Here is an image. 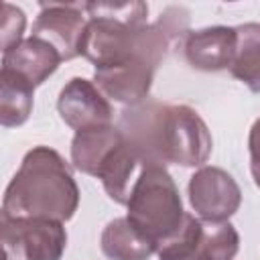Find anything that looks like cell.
<instances>
[{
  "label": "cell",
  "instance_id": "1",
  "mask_svg": "<svg viewBox=\"0 0 260 260\" xmlns=\"http://www.w3.org/2000/svg\"><path fill=\"white\" fill-rule=\"evenodd\" d=\"M116 128L142 165L203 167L213 148L205 120L185 104L144 100L126 108Z\"/></svg>",
  "mask_w": 260,
  "mask_h": 260
},
{
  "label": "cell",
  "instance_id": "2",
  "mask_svg": "<svg viewBox=\"0 0 260 260\" xmlns=\"http://www.w3.org/2000/svg\"><path fill=\"white\" fill-rule=\"evenodd\" d=\"M79 207V187L69 162L49 146L30 148L8 187L2 209L10 217L69 221Z\"/></svg>",
  "mask_w": 260,
  "mask_h": 260
},
{
  "label": "cell",
  "instance_id": "3",
  "mask_svg": "<svg viewBox=\"0 0 260 260\" xmlns=\"http://www.w3.org/2000/svg\"><path fill=\"white\" fill-rule=\"evenodd\" d=\"M126 219L144 234L156 250L183 225L185 209L171 173L162 165H142L126 201Z\"/></svg>",
  "mask_w": 260,
  "mask_h": 260
},
{
  "label": "cell",
  "instance_id": "4",
  "mask_svg": "<svg viewBox=\"0 0 260 260\" xmlns=\"http://www.w3.org/2000/svg\"><path fill=\"white\" fill-rule=\"evenodd\" d=\"M173 47L175 43L171 39L160 37L128 63L110 69H95L93 83L108 100L126 108L138 106L148 98L154 73Z\"/></svg>",
  "mask_w": 260,
  "mask_h": 260
},
{
  "label": "cell",
  "instance_id": "5",
  "mask_svg": "<svg viewBox=\"0 0 260 260\" xmlns=\"http://www.w3.org/2000/svg\"><path fill=\"white\" fill-rule=\"evenodd\" d=\"M240 250V234L230 221H201L185 213L181 230L165 242L158 260H234Z\"/></svg>",
  "mask_w": 260,
  "mask_h": 260
},
{
  "label": "cell",
  "instance_id": "6",
  "mask_svg": "<svg viewBox=\"0 0 260 260\" xmlns=\"http://www.w3.org/2000/svg\"><path fill=\"white\" fill-rule=\"evenodd\" d=\"M189 203L201 221H228L242 203L236 179L221 167H199L187 185Z\"/></svg>",
  "mask_w": 260,
  "mask_h": 260
},
{
  "label": "cell",
  "instance_id": "7",
  "mask_svg": "<svg viewBox=\"0 0 260 260\" xmlns=\"http://www.w3.org/2000/svg\"><path fill=\"white\" fill-rule=\"evenodd\" d=\"M39 8L32 37L49 43L61 61L79 57V43L87 22L85 2H41Z\"/></svg>",
  "mask_w": 260,
  "mask_h": 260
},
{
  "label": "cell",
  "instance_id": "8",
  "mask_svg": "<svg viewBox=\"0 0 260 260\" xmlns=\"http://www.w3.org/2000/svg\"><path fill=\"white\" fill-rule=\"evenodd\" d=\"M57 112L61 120L73 128L89 130L98 126H110L114 120V108L110 100L85 77H71L57 98Z\"/></svg>",
  "mask_w": 260,
  "mask_h": 260
},
{
  "label": "cell",
  "instance_id": "9",
  "mask_svg": "<svg viewBox=\"0 0 260 260\" xmlns=\"http://www.w3.org/2000/svg\"><path fill=\"white\" fill-rule=\"evenodd\" d=\"M236 26H205L189 30L183 39V53L187 63L197 71L230 69L236 51Z\"/></svg>",
  "mask_w": 260,
  "mask_h": 260
},
{
  "label": "cell",
  "instance_id": "10",
  "mask_svg": "<svg viewBox=\"0 0 260 260\" xmlns=\"http://www.w3.org/2000/svg\"><path fill=\"white\" fill-rule=\"evenodd\" d=\"M61 65L59 53L37 37H22L14 47L2 53V67L24 77L32 87L45 83Z\"/></svg>",
  "mask_w": 260,
  "mask_h": 260
},
{
  "label": "cell",
  "instance_id": "11",
  "mask_svg": "<svg viewBox=\"0 0 260 260\" xmlns=\"http://www.w3.org/2000/svg\"><path fill=\"white\" fill-rule=\"evenodd\" d=\"M18 223L26 260H61L67 248V232L61 221L45 217H14Z\"/></svg>",
  "mask_w": 260,
  "mask_h": 260
},
{
  "label": "cell",
  "instance_id": "12",
  "mask_svg": "<svg viewBox=\"0 0 260 260\" xmlns=\"http://www.w3.org/2000/svg\"><path fill=\"white\" fill-rule=\"evenodd\" d=\"M122 142L124 136L114 124L79 130L71 140V165L79 173L95 177L104 158Z\"/></svg>",
  "mask_w": 260,
  "mask_h": 260
},
{
  "label": "cell",
  "instance_id": "13",
  "mask_svg": "<svg viewBox=\"0 0 260 260\" xmlns=\"http://www.w3.org/2000/svg\"><path fill=\"white\" fill-rule=\"evenodd\" d=\"M140 169H142L140 158L124 140L104 158V162L100 165V169L95 173V179L102 181V185L112 201L126 205L128 193H130Z\"/></svg>",
  "mask_w": 260,
  "mask_h": 260
},
{
  "label": "cell",
  "instance_id": "14",
  "mask_svg": "<svg viewBox=\"0 0 260 260\" xmlns=\"http://www.w3.org/2000/svg\"><path fill=\"white\" fill-rule=\"evenodd\" d=\"M100 246L110 260H148L156 254V246L126 217H116L104 228Z\"/></svg>",
  "mask_w": 260,
  "mask_h": 260
},
{
  "label": "cell",
  "instance_id": "15",
  "mask_svg": "<svg viewBox=\"0 0 260 260\" xmlns=\"http://www.w3.org/2000/svg\"><path fill=\"white\" fill-rule=\"evenodd\" d=\"M35 106V87L18 73L0 67V126H22Z\"/></svg>",
  "mask_w": 260,
  "mask_h": 260
},
{
  "label": "cell",
  "instance_id": "16",
  "mask_svg": "<svg viewBox=\"0 0 260 260\" xmlns=\"http://www.w3.org/2000/svg\"><path fill=\"white\" fill-rule=\"evenodd\" d=\"M236 32L238 41L230 71L256 93L260 89V24L246 22L236 26Z\"/></svg>",
  "mask_w": 260,
  "mask_h": 260
},
{
  "label": "cell",
  "instance_id": "17",
  "mask_svg": "<svg viewBox=\"0 0 260 260\" xmlns=\"http://www.w3.org/2000/svg\"><path fill=\"white\" fill-rule=\"evenodd\" d=\"M26 28V14L22 8L0 0V53H6L18 41H22Z\"/></svg>",
  "mask_w": 260,
  "mask_h": 260
},
{
  "label": "cell",
  "instance_id": "18",
  "mask_svg": "<svg viewBox=\"0 0 260 260\" xmlns=\"http://www.w3.org/2000/svg\"><path fill=\"white\" fill-rule=\"evenodd\" d=\"M0 260H26L18 223L0 207Z\"/></svg>",
  "mask_w": 260,
  "mask_h": 260
}]
</instances>
